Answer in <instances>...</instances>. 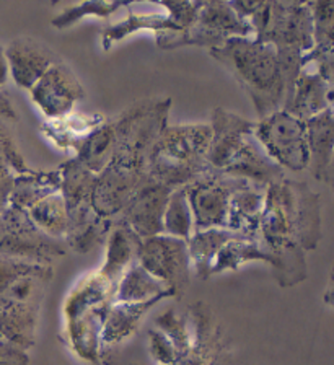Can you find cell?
<instances>
[{
    "mask_svg": "<svg viewBox=\"0 0 334 365\" xmlns=\"http://www.w3.org/2000/svg\"><path fill=\"white\" fill-rule=\"evenodd\" d=\"M140 242L142 240L129 227L113 224L110 235L106 238L105 264L98 272L116 285L127 267L137 261Z\"/></svg>",
    "mask_w": 334,
    "mask_h": 365,
    "instance_id": "44dd1931",
    "label": "cell"
},
{
    "mask_svg": "<svg viewBox=\"0 0 334 365\" xmlns=\"http://www.w3.org/2000/svg\"><path fill=\"white\" fill-rule=\"evenodd\" d=\"M323 237L321 201L305 181L282 178L266 190L258 238L266 247L297 243L313 251Z\"/></svg>",
    "mask_w": 334,
    "mask_h": 365,
    "instance_id": "3957f363",
    "label": "cell"
},
{
    "mask_svg": "<svg viewBox=\"0 0 334 365\" xmlns=\"http://www.w3.org/2000/svg\"><path fill=\"white\" fill-rule=\"evenodd\" d=\"M137 262L181 299L191 282L188 242L169 235H157L140 242Z\"/></svg>",
    "mask_w": 334,
    "mask_h": 365,
    "instance_id": "30bf717a",
    "label": "cell"
},
{
    "mask_svg": "<svg viewBox=\"0 0 334 365\" xmlns=\"http://www.w3.org/2000/svg\"><path fill=\"white\" fill-rule=\"evenodd\" d=\"M250 23L254 39L274 46L286 80V103L303 68L305 56L315 48L313 15L308 2H230ZM284 110V108H282Z\"/></svg>",
    "mask_w": 334,
    "mask_h": 365,
    "instance_id": "6da1fadb",
    "label": "cell"
},
{
    "mask_svg": "<svg viewBox=\"0 0 334 365\" xmlns=\"http://www.w3.org/2000/svg\"><path fill=\"white\" fill-rule=\"evenodd\" d=\"M211 139V124H168L147 162L150 180L169 190H178L202 178L212 171L207 163Z\"/></svg>",
    "mask_w": 334,
    "mask_h": 365,
    "instance_id": "5b68a950",
    "label": "cell"
},
{
    "mask_svg": "<svg viewBox=\"0 0 334 365\" xmlns=\"http://www.w3.org/2000/svg\"><path fill=\"white\" fill-rule=\"evenodd\" d=\"M163 299H154L142 304H113L106 313L101 344L116 346L135 333L142 318Z\"/></svg>",
    "mask_w": 334,
    "mask_h": 365,
    "instance_id": "603a6c76",
    "label": "cell"
},
{
    "mask_svg": "<svg viewBox=\"0 0 334 365\" xmlns=\"http://www.w3.org/2000/svg\"><path fill=\"white\" fill-rule=\"evenodd\" d=\"M26 212L33 224H35L44 235L64 242L67 227H69V217H67L66 201L61 191L41 199V201L36 202L33 207L28 209Z\"/></svg>",
    "mask_w": 334,
    "mask_h": 365,
    "instance_id": "484cf974",
    "label": "cell"
},
{
    "mask_svg": "<svg viewBox=\"0 0 334 365\" xmlns=\"http://www.w3.org/2000/svg\"><path fill=\"white\" fill-rule=\"evenodd\" d=\"M147 338H149L147 341H149L150 357L157 365H173L183 357V354L177 349V346L160 329L150 328Z\"/></svg>",
    "mask_w": 334,
    "mask_h": 365,
    "instance_id": "d6a6232c",
    "label": "cell"
},
{
    "mask_svg": "<svg viewBox=\"0 0 334 365\" xmlns=\"http://www.w3.org/2000/svg\"><path fill=\"white\" fill-rule=\"evenodd\" d=\"M167 10L173 33H183L194 25L202 7V2H160Z\"/></svg>",
    "mask_w": 334,
    "mask_h": 365,
    "instance_id": "1f68e13d",
    "label": "cell"
},
{
    "mask_svg": "<svg viewBox=\"0 0 334 365\" xmlns=\"http://www.w3.org/2000/svg\"><path fill=\"white\" fill-rule=\"evenodd\" d=\"M169 297L174 299L172 290L135 261L118 281L113 294V304H142V302L169 299Z\"/></svg>",
    "mask_w": 334,
    "mask_h": 365,
    "instance_id": "ffe728a7",
    "label": "cell"
},
{
    "mask_svg": "<svg viewBox=\"0 0 334 365\" xmlns=\"http://www.w3.org/2000/svg\"><path fill=\"white\" fill-rule=\"evenodd\" d=\"M307 64L313 66L326 82L328 90H330V108L334 111V49L318 54H307L303 59V66Z\"/></svg>",
    "mask_w": 334,
    "mask_h": 365,
    "instance_id": "e575fe53",
    "label": "cell"
},
{
    "mask_svg": "<svg viewBox=\"0 0 334 365\" xmlns=\"http://www.w3.org/2000/svg\"><path fill=\"white\" fill-rule=\"evenodd\" d=\"M239 178L209 171L202 178L184 186L188 194L194 232L211 228H229L230 196Z\"/></svg>",
    "mask_w": 334,
    "mask_h": 365,
    "instance_id": "8fae6325",
    "label": "cell"
},
{
    "mask_svg": "<svg viewBox=\"0 0 334 365\" xmlns=\"http://www.w3.org/2000/svg\"><path fill=\"white\" fill-rule=\"evenodd\" d=\"M172 191L154 181L147 182L113 224L129 227L140 240L163 235V215Z\"/></svg>",
    "mask_w": 334,
    "mask_h": 365,
    "instance_id": "4fadbf2b",
    "label": "cell"
},
{
    "mask_svg": "<svg viewBox=\"0 0 334 365\" xmlns=\"http://www.w3.org/2000/svg\"><path fill=\"white\" fill-rule=\"evenodd\" d=\"M248 261H264L271 264V255L268 248L259 242V238L250 237H239L229 242L220 250V253L215 258L212 264L211 274L224 272V271H235L241 264Z\"/></svg>",
    "mask_w": 334,
    "mask_h": 365,
    "instance_id": "4316f807",
    "label": "cell"
},
{
    "mask_svg": "<svg viewBox=\"0 0 334 365\" xmlns=\"http://www.w3.org/2000/svg\"><path fill=\"white\" fill-rule=\"evenodd\" d=\"M254 135L266 153L282 170H308L310 153L305 121L279 110L264 119H258Z\"/></svg>",
    "mask_w": 334,
    "mask_h": 365,
    "instance_id": "9c48e42d",
    "label": "cell"
},
{
    "mask_svg": "<svg viewBox=\"0 0 334 365\" xmlns=\"http://www.w3.org/2000/svg\"><path fill=\"white\" fill-rule=\"evenodd\" d=\"M253 28L236 14L230 2H202L194 25L183 33H157V46L160 49H178L183 46L219 48L230 38H253Z\"/></svg>",
    "mask_w": 334,
    "mask_h": 365,
    "instance_id": "52a82bcc",
    "label": "cell"
},
{
    "mask_svg": "<svg viewBox=\"0 0 334 365\" xmlns=\"http://www.w3.org/2000/svg\"><path fill=\"white\" fill-rule=\"evenodd\" d=\"M330 186H331V190L334 191V182H331V185H330Z\"/></svg>",
    "mask_w": 334,
    "mask_h": 365,
    "instance_id": "f35d334b",
    "label": "cell"
},
{
    "mask_svg": "<svg viewBox=\"0 0 334 365\" xmlns=\"http://www.w3.org/2000/svg\"><path fill=\"white\" fill-rule=\"evenodd\" d=\"M9 73L20 88L30 91L51 67L61 61L48 44L31 36H20L5 48Z\"/></svg>",
    "mask_w": 334,
    "mask_h": 365,
    "instance_id": "9a60e30c",
    "label": "cell"
},
{
    "mask_svg": "<svg viewBox=\"0 0 334 365\" xmlns=\"http://www.w3.org/2000/svg\"><path fill=\"white\" fill-rule=\"evenodd\" d=\"M43 264H35V262H26V261H19L12 258H4L0 256V295H2L5 290H7L10 285H12L16 279L28 276V274H35L43 271Z\"/></svg>",
    "mask_w": 334,
    "mask_h": 365,
    "instance_id": "836d02e7",
    "label": "cell"
},
{
    "mask_svg": "<svg viewBox=\"0 0 334 365\" xmlns=\"http://www.w3.org/2000/svg\"><path fill=\"white\" fill-rule=\"evenodd\" d=\"M115 123H113V118L105 119L82 142L80 147L75 150V157L73 158H77L92 173L100 175L111 163L113 153H115Z\"/></svg>",
    "mask_w": 334,
    "mask_h": 365,
    "instance_id": "d4e9b609",
    "label": "cell"
},
{
    "mask_svg": "<svg viewBox=\"0 0 334 365\" xmlns=\"http://www.w3.org/2000/svg\"><path fill=\"white\" fill-rule=\"evenodd\" d=\"M212 139L207 163L212 171L268 187L286 178L284 170L274 163L254 135L256 121L224 108L212 110Z\"/></svg>",
    "mask_w": 334,
    "mask_h": 365,
    "instance_id": "7a4b0ae2",
    "label": "cell"
},
{
    "mask_svg": "<svg viewBox=\"0 0 334 365\" xmlns=\"http://www.w3.org/2000/svg\"><path fill=\"white\" fill-rule=\"evenodd\" d=\"M209 51L250 96L258 119L284 108L286 80L274 46L254 38H230Z\"/></svg>",
    "mask_w": 334,
    "mask_h": 365,
    "instance_id": "277c9868",
    "label": "cell"
},
{
    "mask_svg": "<svg viewBox=\"0 0 334 365\" xmlns=\"http://www.w3.org/2000/svg\"><path fill=\"white\" fill-rule=\"evenodd\" d=\"M323 182H326V185H331V182H334V155H333L330 167H328V171H326Z\"/></svg>",
    "mask_w": 334,
    "mask_h": 365,
    "instance_id": "74e56055",
    "label": "cell"
},
{
    "mask_svg": "<svg viewBox=\"0 0 334 365\" xmlns=\"http://www.w3.org/2000/svg\"><path fill=\"white\" fill-rule=\"evenodd\" d=\"M194 233V217L184 187L173 190L169 194L165 215H163V235L189 242Z\"/></svg>",
    "mask_w": 334,
    "mask_h": 365,
    "instance_id": "f1b7e54d",
    "label": "cell"
},
{
    "mask_svg": "<svg viewBox=\"0 0 334 365\" xmlns=\"http://www.w3.org/2000/svg\"><path fill=\"white\" fill-rule=\"evenodd\" d=\"M0 365H30L26 349L0 338Z\"/></svg>",
    "mask_w": 334,
    "mask_h": 365,
    "instance_id": "d590c367",
    "label": "cell"
},
{
    "mask_svg": "<svg viewBox=\"0 0 334 365\" xmlns=\"http://www.w3.org/2000/svg\"><path fill=\"white\" fill-rule=\"evenodd\" d=\"M305 125L310 153L308 170L315 180L323 181L334 155V111L328 108L305 121Z\"/></svg>",
    "mask_w": 334,
    "mask_h": 365,
    "instance_id": "d6986e66",
    "label": "cell"
},
{
    "mask_svg": "<svg viewBox=\"0 0 334 365\" xmlns=\"http://www.w3.org/2000/svg\"><path fill=\"white\" fill-rule=\"evenodd\" d=\"M142 30H152L155 33H173V26L167 14H135V11H129L126 20L105 28L103 33H101V44H103L105 51H110L113 46L122 41L129 34Z\"/></svg>",
    "mask_w": 334,
    "mask_h": 365,
    "instance_id": "83f0119b",
    "label": "cell"
},
{
    "mask_svg": "<svg viewBox=\"0 0 334 365\" xmlns=\"http://www.w3.org/2000/svg\"><path fill=\"white\" fill-rule=\"evenodd\" d=\"M169 110V98H149L132 103L127 110L113 118L116 145L111 167L147 173L149 155L168 125Z\"/></svg>",
    "mask_w": 334,
    "mask_h": 365,
    "instance_id": "8992f818",
    "label": "cell"
},
{
    "mask_svg": "<svg viewBox=\"0 0 334 365\" xmlns=\"http://www.w3.org/2000/svg\"><path fill=\"white\" fill-rule=\"evenodd\" d=\"M307 64L303 66L302 72L293 87V93L288 100L284 110L293 116L308 121L316 114L326 111L330 108V90L316 68H310Z\"/></svg>",
    "mask_w": 334,
    "mask_h": 365,
    "instance_id": "e0dca14e",
    "label": "cell"
},
{
    "mask_svg": "<svg viewBox=\"0 0 334 365\" xmlns=\"http://www.w3.org/2000/svg\"><path fill=\"white\" fill-rule=\"evenodd\" d=\"M246 237L243 233L229 230V228H211V230L194 232L188 242L191 267L199 279L212 276V264L225 245L234 238ZM251 238V237H250Z\"/></svg>",
    "mask_w": 334,
    "mask_h": 365,
    "instance_id": "cb8c5ba5",
    "label": "cell"
},
{
    "mask_svg": "<svg viewBox=\"0 0 334 365\" xmlns=\"http://www.w3.org/2000/svg\"><path fill=\"white\" fill-rule=\"evenodd\" d=\"M31 100L48 119H64L77 101L85 98V90L75 72L59 61L30 90Z\"/></svg>",
    "mask_w": 334,
    "mask_h": 365,
    "instance_id": "7c38bea8",
    "label": "cell"
},
{
    "mask_svg": "<svg viewBox=\"0 0 334 365\" xmlns=\"http://www.w3.org/2000/svg\"><path fill=\"white\" fill-rule=\"evenodd\" d=\"M39 305L19 304L0 295V338L30 349L35 346Z\"/></svg>",
    "mask_w": 334,
    "mask_h": 365,
    "instance_id": "ac0fdd59",
    "label": "cell"
},
{
    "mask_svg": "<svg viewBox=\"0 0 334 365\" xmlns=\"http://www.w3.org/2000/svg\"><path fill=\"white\" fill-rule=\"evenodd\" d=\"M66 243L49 238L33 224L28 212L10 204L0 215V256L49 266L66 255Z\"/></svg>",
    "mask_w": 334,
    "mask_h": 365,
    "instance_id": "ba28073f",
    "label": "cell"
},
{
    "mask_svg": "<svg viewBox=\"0 0 334 365\" xmlns=\"http://www.w3.org/2000/svg\"><path fill=\"white\" fill-rule=\"evenodd\" d=\"M150 181V176L147 173H134L108 165L100 175H96L93 207L101 217L113 220Z\"/></svg>",
    "mask_w": 334,
    "mask_h": 365,
    "instance_id": "5bb4252c",
    "label": "cell"
},
{
    "mask_svg": "<svg viewBox=\"0 0 334 365\" xmlns=\"http://www.w3.org/2000/svg\"><path fill=\"white\" fill-rule=\"evenodd\" d=\"M266 190L268 187L239 178L230 196L229 230L258 238L259 220L264 209Z\"/></svg>",
    "mask_w": 334,
    "mask_h": 365,
    "instance_id": "2e32d148",
    "label": "cell"
},
{
    "mask_svg": "<svg viewBox=\"0 0 334 365\" xmlns=\"http://www.w3.org/2000/svg\"><path fill=\"white\" fill-rule=\"evenodd\" d=\"M313 15L315 48L310 54L334 49V2H308Z\"/></svg>",
    "mask_w": 334,
    "mask_h": 365,
    "instance_id": "4dcf8cb0",
    "label": "cell"
},
{
    "mask_svg": "<svg viewBox=\"0 0 334 365\" xmlns=\"http://www.w3.org/2000/svg\"><path fill=\"white\" fill-rule=\"evenodd\" d=\"M9 64H7V57H5V49L0 46V87L5 85L9 78Z\"/></svg>",
    "mask_w": 334,
    "mask_h": 365,
    "instance_id": "8d00e7d4",
    "label": "cell"
},
{
    "mask_svg": "<svg viewBox=\"0 0 334 365\" xmlns=\"http://www.w3.org/2000/svg\"><path fill=\"white\" fill-rule=\"evenodd\" d=\"M127 5L129 4L126 2H82L61 10L59 14L51 20V25L58 28V30H66V28L72 26L73 23L87 19V16L108 19V16H111L118 9L127 7Z\"/></svg>",
    "mask_w": 334,
    "mask_h": 365,
    "instance_id": "f546056e",
    "label": "cell"
},
{
    "mask_svg": "<svg viewBox=\"0 0 334 365\" xmlns=\"http://www.w3.org/2000/svg\"><path fill=\"white\" fill-rule=\"evenodd\" d=\"M62 176L58 170H28L14 176V190L10 204L28 210L41 199L61 191Z\"/></svg>",
    "mask_w": 334,
    "mask_h": 365,
    "instance_id": "7402d4cb",
    "label": "cell"
}]
</instances>
